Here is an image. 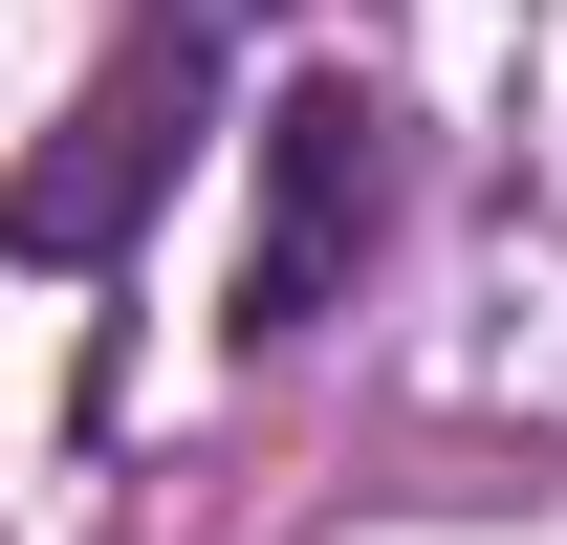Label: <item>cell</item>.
<instances>
[{
  "label": "cell",
  "instance_id": "obj_1",
  "mask_svg": "<svg viewBox=\"0 0 567 545\" xmlns=\"http://www.w3.org/2000/svg\"><path fill=\"white\" fill-rule=\"evenodd\" d=\"M175 153H197V22H175V44H132L66 132L0 175V240H22V263H110V240L153 218V175H175Z\"/></svg>",
  "mask_w": 567,
  "mask_h": 545
},
{
  "label": "cell",
  "instance_id": "obj_2",
  "mask_svg": "<svg viewBox=\"0 0 567 545\" xmlns=\"http://www.w3.org/2000/svg\"><path fill=\"white\" fill-rule=\"evenodd\" d=\"M350 240H371V88H284V110H262V263H240V349L306 328Z\"/></svg>",
  "mask_w": 567,
  "mask_h": 545
}]
</instances>
